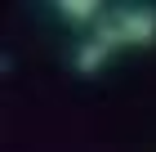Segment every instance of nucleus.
Here are the masks:
<instances>
[{
  "mask_svg": "<svg viewBox=\"0 0 156 152\" xmlns=\"http://www.w3.org/2000/svg\"><path fill=\"white\" fill-rule=\"evenodd\" d=\"M58 9L62 23H72V27H89V23H103V13H107V5H98V0H58L54 5Z\"/></svg>",
  "mask_w": 156,
  "mask_h": 152,
  "instance_id": "obj_3",
  "label": "nucleus"
},
{
  "mask_svg": "<svg viewBox=\"0 0 156 152\" xmlns=\"http://www.w3.org/2000/svg\"><path fill=\"white\" fill-rule=\"evenodd\" d=\"M112 54H116V49H112L103 36H89V40L72 54V67L80 72V76H94V72H103V67L112 63Z\"/></svg>",
  "mask_w": 156,
  "mask_h": 152,
  "instance_id": "obj_2",
  "label": "nucleus"
},
{
  "mask_svg": "<svg viewBox=\"0 0 156 152\" xmlns=\"http://www.w3.org/2000/svg\"><path fill=\"white\" fill-rule=\"evenodd\" d=\"M112 49H143L156 45V5L152 0H125V5H107L98 32Z\"/></svg>",
  "mask_w": 156,
  "mask_h": 152,
  "instance_id": "obj_1",
  "label": "nucleus"
}]
</instances>
